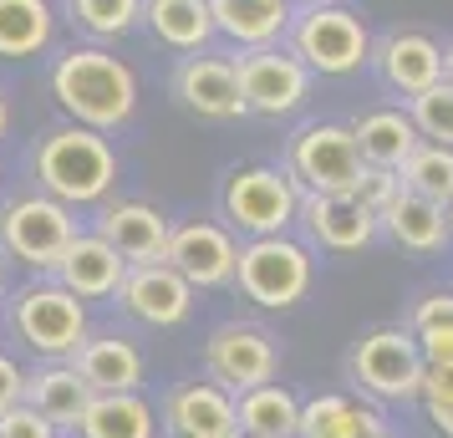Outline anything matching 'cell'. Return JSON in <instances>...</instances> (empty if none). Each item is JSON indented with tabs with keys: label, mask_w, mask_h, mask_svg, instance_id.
<instances>
[{
	"label": "cell",
	"mask_w": 453,
	"mask_h": 438,
	"mask_svg": "<svg viewBox=\"0 0 453 438\" xmlns=\"http://www.w3.org/2000/svg\"><path fill=\"white\" fill-rule=\"evenodd\" d=\"M382 234L392 245H403L408 255H443L453 245L449 234V204L423 199L412 188H397L392 204L382 209Z\"/></svg>",
	"instance_id": "obj_20"
},
{
	"label": "cell",
	"mask_w": 453,
	"mask_h": 438,
	"mask_svg": "<svg viewBox=\"0 0 453 438\" xmlns=\"http://www.w3.org/2000/svg\"><path fill=\"white\" fill-rule=\"evenodd\" d=\"M204 367L219 388H229L240 397L250 388H260V382H275V373H280V342L265 327H255V321H225L204 342Z\"/></svg>",
	"instance_id": "obj_11"
},
{
	"label": "cell",
	"mask_w": 453,
	"mask_h": 438,
	"mask_svg": "<svg viewBox=\"0 0 453 438\" xmlns=\"http://www.w3.org/2000/svg\"><path fill=\"white\" fill-rule=\"evenodd\" d=\"M51 97L72 123L112 133L138 107V77L107 46H72L62 62L51 66Z\"/></svg>",
	"instance_id": "obj_1"
},
{
	"label": "cell",
	"mask_w": 453,
	"mask_h": 438,
	"mask_svg": "<svg viewBox=\"0 0 453 438\" xmlns=\"http://www.w3.org/2000/svg\"><path fill=\"white\" fill-rule=\"evenodd\" d=\"M234 66H240V87H245V103L255 118L301 112L311 97V82H316V72L290 46H250L234 57Z\"/></svg>",
	"instance_id": "obj_10"
},
{
	"label": "cell",
	"mask_w": 453,
	"mask_h": 438,
	"mask_svg": "<svg viewBox=\"0 0 453 438\" xmlns=\"http://www.w3.org/2000/svg\"><path fill=\"white\" fill-rule=\"evenodd\" d=\"M423 413H428V423L438 428L443 438H453V367H443V373H428V382H423Z\"/></svg>",
	"instance_id": "obj_33"
},
{
	"label": "cell",
	"mask_w": 453,
	"mask_h": 438,
	"mask_svg": "<svg viewBox=\"0 0 453 438\" xmlns=\"http://www.w3.org/2000/svg\"><path fill=\"white\" fill-rule=\"evenodd\" d=\"M296 5H326V0H296Z\"/></svg>",
	"instance_id": "obj_40"
},
{
	"label": "cell",
	"mask_w": 453,
	"mask_h": 438,
	"mask_svg": "<svg viewBox=\"0 0 453 438\" xmlns=\"http://www.w3.org/2000/svg\"><path fill=\"white\" fill-rule=\"evenodd\" d=\"M72 367L92 382V393H138L143 382V352L127 336H87Z\"/></svg>",
	"instance_id": "obj_24"
},
{
	"label": "cell",
	"mask_w": 453,
	"mask_h": 438,
	"mask_svg": "<svg viewBox=\"0 0 453 438\" xmlns=\"http://www.w3.org/2000/svg\"><path fill=\"white\" fill-rule=\"evenodd\" d=\"M372 72L382 77L388 92L412 103L418 92H428V87H438L449 77V51L418 26H392V31H382L372 42Z\"/></svg>",
	"instance_id": "obj_12"
},
{
	"label": "cell",
	"mask_w": 453,
	"mask_h": 438,
	"mask_svg": "<svg viewBox=\"0 0 453 438\" xmlns=\"http://www.w3.org/2000/svg\"><path fill=\"white\" fill-rule=\"evenodd\" d=\"M57 31V11L51 0H0V57L21 62L51 46Z\"/></svg>",
	"instance_id": "obj_28"
},
{
	"label": "cell",
	"mask_w": 453,
	"mask_h": 438,
	"mask_svg": "<svg viewBox=\"0 0 453 438\" xmlns=\"http://www.w3.org/2000/svg\"><path fill=\"white\" fill-rule=\"evenodd\" d=\"M372 438H392V434H372Z\"/></svg>",
	"instance_id": "obj_43"
},
{
	"label": "cell",
	"mask_w": 453,
	"mask_h": 438,
	"mask_svg": "<svg viewBox=\"0 0 453 438\" xmlns=\"http://www.w3.org/2000/svg\"><path fill=\"white\" fill-rule=\"evenodd\" d=\"M36 179H42V194L62 199L66 209L103 204L118 184V153L97 127H57L36 148Z\"/></svg>",
	"instance_id": "obj_2"
},
{
	"label": "cell",
	"mask_w": 453,
	"mask_h": 438,
	"mask_svg": "<svg viewBox=\"0 0 453 438\" xmlns=\"http://www.w3.org/2000/svg\"><path fill=\"white\" fill-rule=\"evenodd\" d=\"M347 373L357 382V393L372 403H412V397H423L428 362H423L412 327H372L351 347Z\"/></svg>",
	"instance_id": "obj_5"
},
{
	"label": "cell",
	"mask_w": 453,
	"mask_h": 438,
	"mask_svg": "<svg viewBox=\"0 0 453 438\" xmlns=\"http://www.w3.org/2000/svg\"><path fill=\"white\" fill-rule=\"evenodd\" d=\"M301 230L316 250L331 255H362L382 234V219L372 214L357 194H306L301 204Z\"/></svg>",
	"instance_id": "obj_15"
},
{
	"label": "cell",
	"mask_w": 453,
	"mask_h": 438,
	"mask_svg": "<svg viewBox=\"0 0 453 438\" xmlns=\"http://www.w3.org/2000/svg\"><path fill=\"white\" fill-rule=\"evenodd\" d=\"M164 423L173 438H240V397L209 382H179L164 403Z\"/></svg>",
	"instance_id": "obj_17"
},
{
	"label": "cell",
	"mask_w": 453,
	"mask_h": 438,
	"mask_svg": "<svg viewBox=\"0 0 453 438\" xmlns=\"http://www.w3.org/2000/svg\"><path fill=\"white\" fill-rule=\"evenodd\" d=\"M403 188L423 194V199H438V204H453V148L443 143H423L408 164L397 168Z\"/></svg>",
	"instance_id": "obj_30"
},
{
	"label": "cell",
	"mask_w": 453,
	"mask_h": 438,
	"mask_svg": "<svg viewBox=\"0 0 453 438\" xmlns=\"http://www.w3.org/2000/svg\"><path fill=\"white\" fill-rule=\"evenodd\" d=\"M372 434H388L372 397L316 393L301 403V438H372Z\"/></svg>",
	"instance_id": "obj_23"
},
{
	"label": "cell",
	"mask_w": 453,
	"mask_h": 438,
	"mask_svg": "<svg viewBox=\"0 0 453 438\" xmlns=\"http://www.w3.org/2000/svg\"><path fill=\"white\" fill-rule=\"evenodd\" d=\"M0 438H57V423L36 413L31 403H16V408L0 413Z\"/></svg>",
	"instance_id": "obj_34"
},
{
	"label": "cell",
	"mask_w": 453,
	"mask_h": 438,
	"mask_svg": "<svg viewBox=\"0 0 453 438\" xmlns=\"http://www.w3.org/2000/svg\"><path fill=\"white\" fill-rule=\"evenodd\" d=\"M164 260L184 275L194 291L234 286V271H240V240H234L229 225H214V219H188V225H173V240H168Z\"/></svg>",
	"instance_id": "obj_13"
},
{
	"label": "cell",
	"mask_w": 453,
	"mask_h": 438,
	"mask_svg": "<svg viewBox=\"0 0 453 438\" xmlns=\"http://www.w3.org/2000/svg\"><path fill=\"white\" fill-rule=\"evenodd\" d=\"M72 240H77L72 209L51 194H26L0 214V245L31 271H57V260L66 255Z\"/></svg>",
	"instance_id": "obj_9"
},
{
	"label": "cell",
	"mask_w": 453,
	"mask_h": 438,
	"mask_svg": "<svg viewBox=\"0 0 453 438\" xmlns=\"http://www.w3.org/2000/svg\"><path fill=\"white\" fill-rule=\"evenodd\" d=\"M92 382H87L72 362H57V367H46V373H36L31 382H26V403L36 408V413H46L57 428H77L82 423V413L92 408Z\"/></svg>",
	"instance_id": "obj_26"
},
{
	"label": "cell",
	"mask_w": 453,
	"mask_h": 438,
	"mask_svg": "<svg viewBox=\"0 0 453 438\" xmlns=\"http://www.w3.org/2000/svg\"><path fill=\"white\" fill-rule=\"evenodd\" d=\"M443 51H449V82H453V46H443Z\"/></svg>",
	"instance_id": "obj_39"
},
{
	"label": "cell",
	"mask_w": 453,
	"mask_h": 438,
	"mask_svg": "<svg viewBox=\"0 0 453 438\" xmlns=\"http://www.w3.org/2000/svg\"><path fill=\"white\" fill-rule=\"evenodd\" d=\"M11 327H16V336L31 352L77 357V347L87 342V306H82V296H72L62 280L26 286L11 301Z\"/></svg>",
	"instance_id": "obj_8"
},
{
	"label": "cell",
	"mask_w": 453,
	"mask_h": 438,
	"mask_svg": "<svg viewBox=\"0 0 453 438\" xmlns=\"http://www.w3.org/2000/svg\"><path fill=\"white\" fill-rule=\"evenodd\" d=\"M0 291H5V265H0Z\"/></svg>",
	"instance_id": "obj_41"
},
{
	"label": "cell",
	"mask_w": 453,
	"mask_h": 438,
	"mask_svg": "<svg viewBox=\"0 0 453 438\" xmlns=\"http://www.w3.org/2000/svg\"><path fill=\"white\" fill-rule=\"evenodd\" d=\"M219 36L250 51V46H280L296 21V0H209Z\"/></svg>",
	"instance_id": "obj_21"
},
{
	"label": "cell",
	"mask_w": 453,
	"mask_h": 438,
	"mask_svg": "<svg viewBox=\"0 0 453 438\" xmlns=\"http://www.w3.org/2000/svg\"><path fill=\"white\" fill-rule=\"evenodd\" d=\"M408 327L412 332H428V327H453V291H423L418 301H412L408 311Z\"/></svg>",
	"instance_id": "obj_35"
},
{
	"label": "cell",
	"mask_w": 453,
	"mask_h": 438,
	"mask_svg": "<svg viewBox=\"0 0 453 438\" xmlns=\"http://www.w3.org/2000/svg\"><path fill=\"white\" fill-rule=\"evenodd\" d=\"M286 46L316 72V77H351V72L372 66V31L351 5H342V0L296 5V21H290Z\"/></svg>",
	"instance_id": "obj_4"
},
{
	"label": "cell",
	"mask_w": 453,
	"mask_h": 438,
	"mask_svg": "<svg viewBox=\"0 0 453 438\" xmlns=\"http://www.w3.org/2000/svg\"><path fill=\"white\" fill-rule=\"evenodd\" d=\"M412 123H418V133H423V143H443L453 148V82L443 77L438 87H428V92H418L408 103Z\"/></svg>",
	"instance_id": "obj_32"
},
{
	"label": "cell",
	"mask_w": 453,
	"mask_h": 438,
	"mask_svg": "<svg viewBox=\"0 0 453 438\" xmlns=\"http://www.w3.org/2000/svg\"><path fill=\"white\" fill-rule=\"evenodd\" d=\"M123 311L133 321H143L153 332H168V327H184L188 311H194V286L173 271L168 260H148V265H133L123 280Z\"/></svg>",
	"instance_id": "obj_16"
},
{
	"label": "cell",
	"mask_w": 453,
	"mask_h": 438,
	"mask_svg": "<svg viewBox=\"0 0 453 438\" xmlns=\"http://www.w3.org/2000/svg\"><path fill=\"white\" fill-rule=\"evenodd\" d=\"M173 97L194 118H204V123H234V118L250 112L234 57H209V51H194V57L179 62V72H173Z\"/></svg>",
	"instance_id": "obj_14"
},
{
	"label": "cell",
	"mask_w": 453,
	"mask_h": 438,
	"mask_svg": "<svg viewBox=\"0 0 453 438\" xmlns=\"http://www.w3.org/2000/svg\"><path fill=\"white\" fill-rule=\"evenodd\" d=\"M240 434L245 438H301V397L280 382H260L240 393Z\"/></svg>",
	"instance_id": "obj_27"
},
{
	"label": "cell",
	"mask_w": 453,
	"mask_h": 438,
	"mask_svg": "<svg viewBox=\"0 0 453 438\" xmlns=\"http://www.w3.org/2000/svg\"><path fill=\"white\" fill-rule=\"evenodd\" d=\"M316 280V260H311V245L290 240V234H265V240H245L240 245V271H234V286L250 306L260 311H290L301 306Z\"/></svg>",
	"instance_id": "obj_6"
},
{
	"label": "cell",
	"mask_w": 453,
	"mask_h": 438,
	"mask_svg": "<svg viewBox=\"0 0 453 438\" xmlns=\"http://www.w3.org/2000/svg\"><path fill=\"white\" fill-rule=\"evenodd\" d=\"M286 168L296 173V184L306 194H357L362 173H367V158L357 148L351 123L316 118V123H301L290 133Z\"/></svg>",
	"instance_id": "obj_7"
},
{
	"label": "cell",
	"mask_w": 453,
	"mask_h": 438,
	"mask_svg": "<svg viewBox=\"0 0 453 438\" xmlns=\"http://www.w3.org/2000/svg\"><path fill=\"white\" fill-rule=\"evenodd\" d=\"M77 438H153V408L138 393H97Z\"/></svg>",
	"instance_id": "obj_29"
},
{
	"label": "cell",
	"mask_w": 453,
	"mask_h": 438,
	"mask_svg": "<svg viewBox=\"0 0 453 438\" xmlns=\"http://www.w3.org/2000/svg\"><path fill=\"white\" fill-rule=\"evenodd\" d=\"M5 123H11V107H5V97H0V133H5Z\"/></svg>",
	"instance_id": "obj_38"
},
{
	"label": "cell",
	"mask_w": 453,
	"mask_h": 438,
	"mask_svg": "<svg viewBox=\"0 0 453 438\" xmlns=\"http://www.w3.org/2000/svg\"><path fill=\"white\" fill-rule=\"evenodd\" d=\"M351 133H357L362 158H367L372 168H392V173L423 148V133H418L408 107H372V112H362V118L351 123Z\"/></svg>",
	"instance_id": "obj_22"
},
{
	"label": "cell",
	"mask_w": 453,
	"mask_h": 438,
	"mask_svg": "<svg viewBox=\"0 0 453 438\" xmlns=\"http://www.w3.org/2000/svg\"><path fill=\"white\" fill-rule=\"evenodd\" d=\"M66 11L97 42H118L143 21V0H66Z\"/></svg>",
	"instance_id": "obj_31"
},
{
	"label": "cell",
	"mask_w": 453,
	"mask_h": 438,
	"mask_svg": "<svg viewBox=\"0 0 453 438\" xmlns=\"http://www.w3.org/2000/svg\"><path fill=\"white\" fill-rule=\"evenodd\" d=\"M449 234H453V204H449Z\"/></svg>",
	"instance_id": "obj_42"
},
{
	"label": "cell",
	"mask_w": 453,
	"mask_h": 438,
	"mask_svg": "<svg viewBox=\"0 0 453 438\" xmlns=\"http://www.w3.org/2000/svg\"><path fill=\"white\" fill-rule=\"evenodd\" d=\"M26 382H31V377L0 352V413H5V408H16V403H26Z\"/></svg>",
	"instance_id": "obj_37"
},
{
	"label": "cell",
	"mask_w": 453,
	"mask_h": 438,
	"mask_svg": "<svg viewBox=\"0 0 453 438\" xmlns=\"http://www.w3.org/2000/svg\"><path fill=\"white\" fill-rule=\"evenodd\" d=\"M127 265L123 255H118V245L107 240V234H77L72 245H66V255L57 260V280H62L72 296H82V301H103V296H118L127 280Z\"/></svg>",
	"instance_id": "obj_18"
},
{
	"label": "cell",
	"mask_w": 453,
	"mask_h": 438,
	"mask_svg": "<svg viewBox=\"0 0 453 438\" xmlns=\"http://www.w3.org/2000/svg\"><path fill=\"white\" fill-rule=\"evenodd\" d=\"M412 336H418V347H423L428 373H443V367H453V327H428V332H412Z\"/></svg>",
	"instance_id": "obj_36"
},
{
	"label": "cell",
	"mask_w": 453,
	"mask_h": 438,
	"mask_svg": "<svg viewBox=\"0 0 453 438\" xmlns=\"http://www.w3.org/2000/svg\"><path fill=\"white\" fill-rule=\"evenodd\" d=\"M143 21L164 46L188 51V57L204 51V46L219 36L214 5H209V0H143Z\"/></svg>",
	"instance_id": "obj_25"
},
{
	"label": "cell",
	"mask_w": 453,
	"mask_h": 438,
	"mask_svg": "<svg viewBox=\"0 0 453 438\" xmlns=\"http://www.w3.org/2000/svg\"><path fill=\"white\" fill-rule=\"evenodd\" d=\"M240 438H245V434H240Z\"/></svg>",
	"instance_id": "obj_44"
},
{
	"label": "cell",
	"mask_w": 453,
	"mask_h": 438,
	"mask_svg": "<svg viewBox=\"0 0 453 438\" xmlns=\"http://www.w3.org/2000/svg\"><path fill=\"white\" fill-rule=\"evenodd\" d=\"M97 234H107L118 245V255H123L127 265H148V260H164L168 255L173 225L164 219V209L143 204V199H118V204L103 209Z\"/></svg>",
	"instance_id": "obj_19"
},
{
	"label": "cell",
	"mask_w": 453,
	"mask_h": 438,
	"mask_svg": "<svg viewBox=\"0 0 453 438\" xmlns=\"http://www.w3.org/2000/svg\"><path fill=\"white\" fill-rule=\"evenodd\" d=\"M219 204H225V225L234 234L265 240V234H290V225H301L306 188L280 164H245L225 179Z\"/></svg>",
	"instance_id": "obj_3"
}]
</instances>
